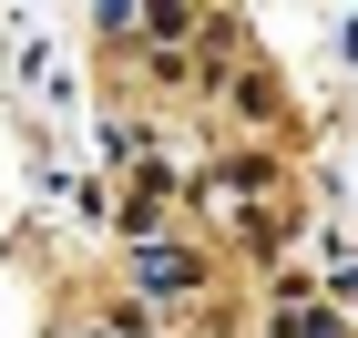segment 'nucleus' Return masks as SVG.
<instances>
[{"label": "nucleus", "instance_id": "1", "mask_svg": "<svg viewBox=\"0 0 358 338\" xmlns=\"http://www.w3.org/2000/svg\"><path fill=\"white\" fill-rule=\"evenodd\" d=\"M185 277H194L185 256H143V287H154V297H185Z\"/></svg>", "mask_w": 358, "mask_h": 338}]
</instances>
